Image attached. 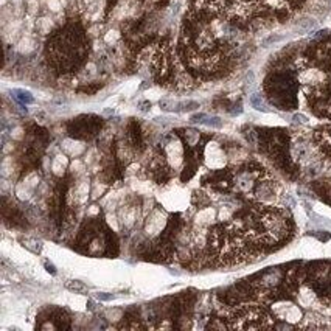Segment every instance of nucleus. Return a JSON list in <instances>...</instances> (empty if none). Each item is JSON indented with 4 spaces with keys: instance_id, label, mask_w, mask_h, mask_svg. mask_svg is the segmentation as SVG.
Returning a JSON list of instances; mask_svg holds the SVG:
<instances>
[{
    "instance_id": "obj_1",
    "label": "nucleus",
    "mask_w": 331,
    "mask_h": 331,
    "mask_svg": "<svg viewBox=\"0 0 331 331\" xmlns=\"http://www.w3.org/2000/svg\"><path fill=\"white\" fill-rule=\"evenodd\" d=\"M87 39L84 30L78 23H67L58 30L47 44V56L59 73L73 72L87 56Z\"/></svg>"
},
{
    "instance_id": "obj_2",
    "label": "nucleus",
    "mask_w": 331,
    "mask_h": 331,
    "mask_svg": "<svg viewBox=\"0 0 331 331\" xmlns=\"http://www.w3.org/2000/svg\"><path fill=\"white\" fill-rule=\"evenodd\" d=\"M266 92L274 104L280 109L295 108V81L288 73L271 75L266 80Z\"/></svg>"
},
{
    "instance_id": "obj_3",
    "label": "nucleus",
    "mask_w": 331,
    "mask_h": 331,
    "mask_svg": "<svg viewBox=\"0 0 331 331\" xmlns=\"http://www.w3.org/2000/svg\"><path fill=\"white\" fill-rule=\"evenodd\" d=\"M103 128V118L97 115H80L67 123V134L76 140H90Z\"/></svg>"
},
{
    "instance_id": "obj_4",
    "label": "nucleus",
    "mask_w": 331,
    "mask_h": 331,
    "mask_svg": "<svg viewBox=\"0 0 331 331\" xmlns=\"http://www.w3.org/2000/svg\"><path fill=\"white\" fill-rule=\"evenodd\" d=\"M39 324L38 328L41 330H70V316L63 308H45L39 312Z\"/></svg>"
},
{
    "instance_id": "obj_5",
    "label": "nucleus",
    "mask_w": 331,
    "mask_h": 331,
    "mask_svg": "<svg viewBox=\"0 0 331 331\" xmlns=\"http://www.w3.org/2000/svg\"><path fill=\"white\" fill-rule=\"evenodd\" d=\"M148 176L159 185H163L171 180L173 171H171V167H170L167 157H165L162 153H157L151 159L150 165H148Z\"/></svg>"
},
{
    "instance_id": "obj_6",
    "label": "nucleus",
    "mask_w": 331,
    "mask_h": 331,
    "mask_svg": "<svg viewBox=\"0 0 331 331\" xmlns=\"http://www.w3.org/2000/svg\"><path fill=\"white\" fill-rule=\"evenodd\" d=\"M126 143L131 150L135 151V153H142L146 148L143 131L135 120H131L128 128H126Z\"/></svg>"
},
{
    "instance_id": "obj_7",
    "label": "nucleus",
    "mask_w": 331,
    "mask_h": 331,
    "mask_svg": "<svg viewBox=\"0 0 331 331\" xmlns=\"http://www.w3.org/2000/svg\"><path fill=\"white\" fill-rule=\"evenodd\" d=\"M22 246L25 249H28L30 252H33V254H41L42 252V241L36 240V238H22Z\"/></svg>"
},
{
    "instance_id": "obj_8",
    "label": "nucleus",
    "mask_w": 331,
    "mask_h": 331,
    "mask_svg": "<svg viewBox=\"0 0 331 331\" xmlns=\"http://www.w3.org/2000/svg\"><path fill=\"white\" fill-rule=\"evenodd\" d=\"M14 95H16V98L19 100L22 104H31V103H34L33 95L30 92H27V90H14Z\"/></svg>"
},
{
    "instance_id": "obj_9",
    "label": "nucleus",
    "mask_w": 331,
    "mask_h": 331,
    "mask_svg": "<svg viewBox=\"0 0 331 331\" xmlns=\"http://www.w3.org/2000/svg\"><path fill=\"white\" fill-rule=\"evenodd\" d=\"M196 108H199V104L196 101H184V103L176 104L174 110H176V112H185V110H193Z\"/></svg>"
},
{
    "instance_id": "obj_10",
    "label": "nucleus",
    "mask_w": 331,
    "mask_h": 331,
    "mask_svg": "<svg viewBox=\"0 0 331 331\" xmlns=\"http://www.w3.org/2000/svg\"><path fill=\"white\" fill-rule=\"evenodd\" d=\"M202 125H207V126H212V128H220L222 123H221V120L218 118V117H208V115H205L204 118H202V121H201Z\"/></svg>"
},
{
    "instance_id": "obj_11",
    "label": "nucleus",
    "mask_w": 331,
    "mask_h": 331,
    "mask_svg": "<svg viewBox=\"0 0 331 331\" xmlns=\"http://www.w3.org/2000/svg\"><path fill=\"white\" fill-rule=\"evenodd\" d=\"M67 288L70 289V291H75V292H83V291H86V286L81 282H78V280L68 282L67 283Z\"/></svg>"
},
{
    "instance_id": "obj_12",
    "label": "nucleus",
    "mask_w": 331,
    "mask_h": 331,
    "mask_svg": "<svg viewBox=\"0 0 331 331\" xmlns=\"http://www.w3.org/2000/svg\"><path fill=\"white\" fill-rule=\"evenodd\" d=\"M252 106L254 108H257V109H260V110H266V108H265V103H263V100H261L258 95H254V97H252Z\"/></svg>"
},
{
    "instance_id": "obj_13",
    "label": "nucleus",
    "mask_w": 331,
    "mask_h": 331,
    "mask_svg": "<svg viewBox=\"0 0 331 331\" xmlns=\"http://www.w3.org/2000/svg\"><path fill=\"white\" fill-rule=\"evenodd\" d=\"M118 2V0H108V8H106V13H110V10H114L115 3Z\"/></svg>"
},
{
    "instance_id": "obj_14",
    "label": "nucleus",
    "mask_w": 331,
    "mask_h": 331,
    "mask_svg": "<svg viewBox=\"0 0 331 331\" xmlns=\"http://www.w3.org/2000/svg\"><path fill=\"white\" fill-rule=\"evenodd\" d=\"M45 267H47V271H48V272H51V274H56V271H55V266L51 265V263H50V265H48V263H45Z\"/></svg>"
},
{
    "instance_id": "obj_15",
    "label": "nucleus",
    "mask_w": 331,
    "mask_h": 331,
    "mask_svg": "<svg viewBox=\"0 0 331 331\" xmlns=\"http://www.w3.org/2000/svg\"><path fill=\"white\" fill-rule=\"evenodd\" d=\"M98 299H101V300H110V299H112V295H104V294H98Z\"/></svg>"
}]
</instances>
